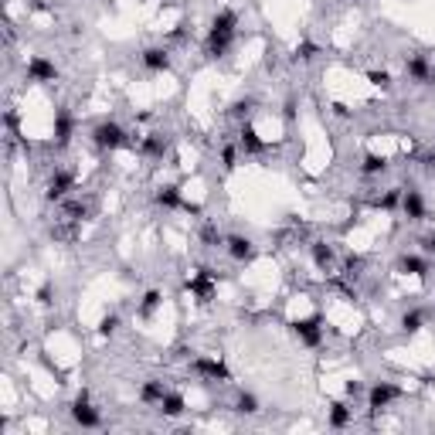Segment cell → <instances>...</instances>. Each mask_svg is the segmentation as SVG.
Returning <instances> with one entry per match:
<instances>
[{
  "label": "cell",
  "instance_id": "cell-10",
  "mask_svg": "<svg viewBox=\"0 0 435 435\" xmlns=\"http://www.w3.org/2000/svg\"><path fill=\"white\" fill-rule=\"evenodd\" d=\"M188 289L197 296V303H211V296H214V269L201 265L197 276H190L188 279Z\"/></svg>",
  "mask_w": 435,
  "mask_h": 435
},
{
  "label": "cell",
  "instance_id": "cell-42",
  "mask_svg": "<svg viewBox=\"0 0 435 435\" xmlns=\"http://www.w3.org/2000/svg\"><path fill=\"white\" fill-rule=\"evenodd\" d=\"M333 116H341V119H350V109H347L343 102H333Z\"/></svg>",
  "mask_w": 435,
  "mask_h": 435
},
{
  "label": "cell",
  "instance_id": "cell-29",
  "mask_svg": "<svg viewBox=\"0 0 435 435\" xmlns=\"http://www.w3.org/2000/svg\"><path fill=\"white\" fill-rule=\"evenodd\" d=\"M401 194H405V188H388L378 197V201H374V208H378V211H395V208H401Z\"/></svg>",
  "mask_w": 435,
  "mask_h": 435
},
{
  "label": "cell",
  "instance_id": "cell-32",
  "mask_svg": "<svg viewBox=\"0 0 435 435\" xmlns=\"http://www.w3.org/2000/svg\"><path fill=\"white\" fill-rule=\"evenodd\" d=\"M238 157H242V147H238V143H225V147H221V171H235V167H238Z\"/></svg>",
  "mask_w": 435,
  "mask_h": 435
},
{
  "label": "cell",
  "instance_id": "cell-19",
  "mask_svg": "<svg viewBox=\"0 0 435 435\" xmlns=\"http://www.w3.org/2000/svg\"><path fill=\"white\" fill-rule=\"evenodd\" d=\"M167 391H171V388H167L160 378H147L143 384H140V401H143V405H160Z\"/></svg>",
  "mask_w": 435,
  "mask_h": 435
},
{
  "label": "cell",
  "instance_id": "cell-33",
  "mask_svg": "<svg viewBox=\"0 0 435 435\" xmlns=\"http://www.w3.org/2000/svg\"><path fill=\"white\" fill-rule=\"evenodd\" d=\"M367 82H371V85H378L381 92H391V85H395L391 72H384V68H371V72H367Z\"/></svg>",
  "mask_w": 435,
  "mask_h": 435
},
{
  "label": "cell",
  "instance_id": "cell-30",
  "mask_svg": "<svg viewBox=\"0 0 435 435\" xmlns=\"http://www.w3.org/2000/svg\"><path fill=\"white\" fill-rule=\"evenodd\" d=\"M201 245H204V248L225 245V235L218 231V225H214V221H204V225H201Z\"/></svg>",
  "mask_w": 435,
  "mask_h": 435
},
{
  "label": "cell",
  "instance_id": "cell-37",
  "mask_svg": "<svg viewBox=\"0 0 435 435\" xmlns=\"http://www.w3.org/2000/svg\"><path fill=\"white\" fill-rule=\"evenodd\" d=\"M18 126H20V113L18 109H7L4 113V130L11 133V136H18Z\"/></svg>",
  "mask_w": 435,
  "mask_h": 435
},
{
  "label": "cell",
  "instance_id": "cell-40",
  "mask_svg": "<svg viewBox=\"0 0 435 435\" xmlns=\"http://www.w3.org/2000/svg\"><path fill=\"white\" fill-rule=\"evenodd\" d=\"M343 395L360 398V395H367V388H364V381H347V384H343Z\"/></svg>",
  "mask_w": 435,
  "mask_h": 435
},
{
  "label": "cell",
  "instance_id": "cell-45",
  "mask_svg": "<svg viewBox=\"0 0 435 435\" xmlns=\"http://www.w3.org/2000/svg\"><path fill=\"white\" fill-rule=\"evenodd\" d=\"M343 4H367V0H343Z\"/></svg>",
  "mask_w": 435,
  "mask_h": 435
},
{
  "label": "cell",
  "instance_id": "cell-20",
  "mask_svg": "<svg viewBox=\"0 0 435 435\" xmlns=\"http://www.w3.org/2000/svg\"><path fill=\"white\" fill-rule=\"evenodd\" d=\"M157 408H160V415L164 418H180L184 412H188V398L180 395V391H167L164 401H160Z\"/></svg>",
  "mask_w": 435,
  "mask_h": 435
},
{
  "label": "cell",
  "instance_id": "cell-1",
  "mask_svg": "<svg viewBox=\"0 0 435 435\" xmlns=\"http://www.w3.org/2000/svg\"><path fill=\"white\" fill-rule=\"evenodd\" d=\"M89 136H92L95 147H99V150H106V153H116V150H123V147H130V133L123 130L119 123H113V119L95 123Z\"/></svg>",
  "mask_w": 435,
  "mask_h": 435
},
{
  "label": "cell",
  "instance_id": "cell-23",
  "mask_svg": "<svg viewBox=\"0 0 435 435\" xmlns=\"http://www.w3.org/2000/svg\"><path fill=\"white\" fill-rule=\"evenodd\" d=\"M208 31H228V35H238V11L221 7V11L211 18V27H208Z\"/></svg>",
  "mask_w": 435,
  "mask_h": 435
},
{
  "label": "cell",
  "instance_id": "cell-31",
  "mask_svg": "<svg viewBox=\"0 0 435 435\" xmlns=\"http://www.w3.org/2000/svg\"><path fill=\"white\" fill-rule=\"evenodd\" d=\"M425 326V313L422 310H408V313H401V330L412 337V333H418Z\"/></svg>",
  "mask_w": 435,
  "mask_h": 435
},
{
  "label": "cell",
  "instance_id": "cell-25",
  "mask_svg": "<svg viewBox=\"0 0 435 435\" xmlns=\"http://www.w3.org/2000/svg\"><path fill=\"white\" fill-rule=\"evenodd\" d=\"M160 306H164V293H160V289H147L136 313H140V320H153V313H157Z\"/></svg>",
  "mask_w": 435,
  "mask_h": 435
},
{
  "label": "cell",
  "instance_id": "cell-11",
  "mask_svg": "<svg viewBox=\"0 0 435 435\" xmlns=\"http://www.w3.org/2000/svg\"><path fill=\"white\" fill-rule=\"evenodd\" d=\"M72 136H75V116H72V109L58 106V113H55V147L58 150H65V147L72 143Z\"/></svg>",
  "mask_w": 435,
  "mask_h": 435
},
{
  "label": "cell",
  "instance_id": "cell-3",
  "mask_svg": "<svg viewBox=\"0 0 435 435\" xmlns=\"http://www.w3.org/2000/svg\"><path fill=\"white\" fill-rule=\"evenodd\" d=\"M72 190H75V173L55 171L48 177V184H44V201H48V204H61L65 197H72Z\"/></svg>",
  "mask_w": 435,
  "mask_h": 435
},
{
  "label": "cell",
  "instance_id": "cell-5",
  "mask_svg": "<svg viewBox=\"0 0 435 435\" xmlns=\"http://www.w3.org/2000/svg\"><path fill=\"white\" fill-rule=\"evenodd\" d=\"M24 75H27V82H35V85H51V82H58V65L44 55H31Z\"/></svg>",
  "mask_w": 435,
  "mask_h": 435
},
{
  "label": "cell",
  "instance_id": "cell-38",
  "mask_svg": "<svg viewBox=\"0 0 435 435\" xmlns=\"http://www.w3.org/2000/svg\"><path fill=\"white\" fill-rule=\"evenodd\" d=\"M51 300H55V286H51V283H41L38 286V303L41 306H51Z\"/></svg>",
  "mask_w": 435,
  "mask_h": 435
},
{
  "label": "cell",
  "instance_id": "cell-44",
  "mask_svg": "<svg viewBox=\"0 0 435 435\" xmlns=\"http://www.w3.org/2000/svg\"><path fill=\"white\" fill-rule=\"evenodd\" d=\"M31 7H35L38 14H44V11H48V4H44V0H31Z\"/></svg>",
  "mask_w": 435,
  "mask_h": 435
},
{
  "label": "cell",
  "instance_id": "cell-41",
  "mask_svg": "<svg viewBox=\"0 0 435 435\" xmlns=\"http://www.w3.org/2000/svg\"><path fill=\"white\" fill-rule=\"evenodd\" d=\"M283 116H286V119H296V99H286Z\"/></svg>",
  "mask_w": 435,
  "mask_h": 435
},
{
  "label": "cell",
  "instance_id": "cell-39",
  "mask_svg": "<svg viewBox=\"0 0 435 435\" xmlns=\"http://www.w3.org/2000/svg\"><path fill=\"white\" fill-rule=\"evenodd\" d=\"M418 248H422V255H435V231H425L418 238Z\"/></svg>",
  "mask_w": 435,
  "mask_h": 435
},
{
  "label": "cell",
  "instance_id": "cell-36",
  "mask_svg": "<svg viewBox=\"0 0 435 435\" xmlns=\"http://www.w3.org/2000/svg\"><path fill=\"white\" fill-rule=\"evenodd\" d=\"M360 269H364V259H360V255H350V259L343 262V276H347V279H357Z\"/></svg>",
  "mask_w": 435,
  "mask_h": 435
},
{
  "label": "cell",
  "instance_id": "cell-43",
  "mask_svg": "<svg viewBox=\"0 0 435 435\" xmlns=\"http://www.w3.org/2000/svg\"><path fill=\"white\" fill-rule=\"evenodd\" d=\"M425 171H429V173L435 171V153H425Z\"/></svg>",
  "mask_w": 435,
  "mask_h": 435
},
{
  "label": "cell",
  "instance_id": "cell-27",
  "mask_svg": "<svg viewBox=\"0 0 435 435\" xmlns=\"http://www.w3.org/2000/svg\"><path fill=\"white\" fill-rule=\"evenodd\" d=\"M235 412L238 415H259L262 412V401H259V395H252V391H242V395L235 398Z\"/></svg>",
  "mask_w": 435,
  "mask_h": 435
},
{
  "label": "cell",
  "instance_id": "cell-7",
  "mask_svg": "<svg viewBox=\"0 0 435 435\" xmlns=\"http://www.w3.org/2000/svg\"><path fill=\"white\" fill-rule=\"evenodd\" d=\"M72 422H75L78 429H99L102 425V415L92 408L89 391H78L75 395V401H72Z\"/></svg>",
  "mask_w": 435,
  "mask_h": 435
},
{
  "label": "cell",
  "instance_id": "cell-8",
  "mask_svg": "<svg viewBox=\"0 0 435 435\" xmlns=\"http://www.w3.org/2000/svg\"><path fill=\"white\" fill-rule=\"evenodd\" d=\"M405 75L415 85H435V65L429 55H405Z\"/></svg>",
  "mask_w": 435,
  "mask_h": 435
},
{
  "label": "cell",
  "instance_id": "cell-24",
  "mask_svg": "<svg viewBox=\"0 0 435 435\" xmlns=\"http://www.w3.org/2000/svg\"><path fill=\"white\" fill-rule=\"evenodd\" d=\"M140 153H143V157H153V160H160V157L167 153V136H164V133H147L143 143H140Z\"/></svg>",
  "mask_w": 435,
  "mask_h": 435
},
{
  "label": "cell",
  "instance_id": "cell-9",
  "mask_svg": "<svg viewBox=\"0 0 435 435\" xmlns=\"http://www.w3.org/2000/svg\"><path fill=\"white\" fill-rule=\"evenodd\" d=\"M140 61H143V68L153 72V75H164V72H171L173 68V58H171V51H167L164 44H150V48H143Z\"/></svg>",
  "mask_w": 435,
  "mask_h": 435
},
{
  "label": "cell",
  "instance_id": "cell-18",
  "mask_svg": "<svg viewBox=\"0 0 435 435\" xmlns=\"http://www.w3.org/2000/svg\"><path fill=\"white\" fill-rule=\"evenodd\" d=\"M395 269L401 276H418V279H425V276H429V255H401L395 262Z\"/></svg>",
  "mask_w": 435,
  "mask_h": 435
},
{
  "label": "cell",
  "instance_id": "cell-35",
  "mask_svg": "<svg viewBox=\"0 0 435 435\" xmlns=\"http://www.w3.org/2000/svg\"><path fill=\"white\" fill-rule=\"evenodd\" d=\"M116 330H119V313H106L99 320V337H113Z\"/></svg>",
  "mask_w": 435,
  "mask_h": 435
},
{
  "label": "cell",
  "instance_id": "cell-28",
  "mask_svg": "<svg viewBox=\"0 0 435 435\" xmlns=\"http://www.w3.org/2000/svg\"><path fill=\"white\" fill-rule=\"evenodd\" d=\"M320 55V44H317V41H300V44H296V51H293V61H296V65H310V61H313V58Z\"/></svg>",
  "mask_w": 435,
  "mask_h": 435
},
{
  "label": "cell",
  "instance_id": "cell-12",
  "mask_svg": "<svg viewBox=\"0 0 435 435\" xmlns=\"http://www.w3.org/2000/svg\"><path fill=\"white\" fill-rule=\"evenodd\" d=\"M401 211H405V218H408V221H425V218H429V208H425L422 190H418V188L405 190V194H401Z\"/></svg>",
  "mask_w": 435,
  "mask_h": 435
},
{
  "label": "cell",
  "instance_id": "cell-15",
  "mask_svg": "<svg viewBox=\"0 0 435 435\" xmlns=\"http://www.w3.org/2000/svg\"><path fill=\"white\" fill-rule=\"evenodd\" d=\"M153 204L164 211H184V197H180V188L177 184H164V188L153 190Z\"/></svg>",
  "mask_w": 435,
  "mask_h": 435
},
{
  "label": "cell",
  "instance_id": "cell-14",
  "mask_svg": "<svg viewBox=\"0 0 435 435\" xmlns=\"http://www.w3.org/2000/svg\"><path fill=\"white\" fill-rule=\"evenodd\" d=\"M310 259H313V265L320 272H330L337 265V248L330 245V242H323V238H317V242H310Z\"/></svg>",
  "mask_w": 435,
  "mask_h": 435
},
{
  "label": "cell",
  "instance_id": "cell-4",
  "mask_svg": "<svg viewBox=\"0 0 435 435\" xmlns=\"http://www.w3.org/2000/svg\"><path fill=\"white\" fill-rule=\"evenodd\" d=\"M293 337L303 343V347H320L323 343V317L320 313H313V317H306V320H293Z\"/></svg>",
  "mask_w": 435,
  "mask_h": 435
},
{
  "label": "cell",
  "instance_id": "cell-6",
  "mask_svg": "<svg viewBox=\"0 0 435 435\" xmlns=\"http://www.w3.org/2000/svg\"><path fill=\"white\" fill-rule=\"evenodd\" d=\"M190 371L201 374V378H208V381H218V384H228V381H231V371H228V364L221 357H194L190 360Z\"/></svg>",
  "mask_w": 435,
  "mask_h": 435
},
{
  "label": "cell",
  "instance_id": "cell-21",
  "mask_svg": "<svg viewBox=\"0 0 435 435\" xmlns=\"http://www.w3.org/2000/svg\"><path fill=\"white\" fill-rule=\"evenodd\" d=\"M238 147H242L245 157H259V153H265V140L252 130V126H242V133H238Z\"/></svg>",
  "mask_w": 435,
  "mask_h": 435
},
{
  "label": "cell",
  "instance_id": "cell-13",
  "mask_svg": "<svg viewBox=\"0 0 435 435\" xmlns=\"http://www.w3.org/2000/svg\"><path fill=\"white\" fill-rule=\"evenodd\" d=\"M225 252L235 262H252L255 259V242L248 235H225Z\"/></svg>",
  "mask_w": 435,
  "mask_h": 435
},
{
  "label": "cell",
  "instance_id": "cell-26",
  "mask_svg": "<svg viewBox=\"0 0 435 435\" xmlns=\"http://www.w3.org/2000/svg\"><path fill=\"white\" fill-rule=\"evenodd\" d=\"M384 171H388V160L381 153H364V160H360V173L364 177H381Z\"/></svg>",
  "mask_w": 435,
  "mask_h": 435
},
{
  "label": "cell",
  "instance_id": "cell-2",
  "mask_svg": "<svg viewBox=\"0 0 435 435\" xmlns=\"http://www.w3.org/2000/svg\"><path fill=\"white\" fill-rule=\"evenodd\" d=\"M401 398V388L391 384V381H374L371 388H367V412L371 415H378L384 408H391V401Z\"/></svg>",
  "mask_w": 435,
  "mask_h": 435
},
{
  "label": "cell",
  "instance_id": "cell-34",
  "mask_svg": "<svg viewBox=\"0 0 435 435\" xmlns=\"http://www.w3.org/2000/svg\"><path fill=\"white\" fill-rule=\"evenodd\" d=\"M252 109H255V99H235V102H231V109H228V116H235V119H245Z\"/></svg>",
  "mask_w": 435,
  "mask_h": 435
},
{
  "label": "cell",
  "instance_id": "cell-22",
  "mask_svg": "<svg viewBox=\"0 0 435 435\" xmlns=\"http://www.w3.org/2000/svg\"><path fill=\"white\" fill-rule=\"evenodd\" d=\"M58 208H61V218H65V221H72V225L89 218V204H85L82 197H65Z\"/></svg>",
  "mask_w": 435,
  "mask_h": 435
},
{
  "label": "cell",
  "instance_id": "cell-16",
  "mask_svg": "<svg viewBox=\"0 0 435 435\" xmlns=\"http://www.w3.org/2000/svg\"><path fill=\"white\" fill-rule=\"evenodd\" d=\"M238 35H228V31H208V38H204V51L211 58H225L231 51V44H235Z\"/></svg>",
  "mask_w": 435,
  "mask_h": 435
},
{
  "label": "cell",
  "instance_id": "cell-17",
  "mask_svg": "<svg viewBox=\"0 0 435 435\" xmlns=\"http://www.w3.org/2000/svg\"><path fill=\"white\" fill-rule=\"evenodd\" d=\"M326 425H330V429H347V425H354V408H350V401H330Z\"/></svg>",
  "mask_w": 435,
  "mask_h": 435
}]
</instances>
